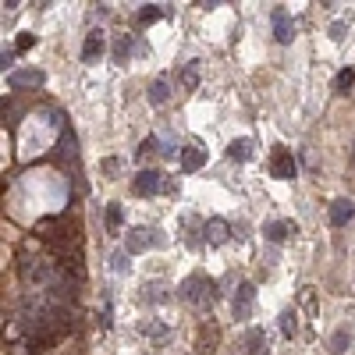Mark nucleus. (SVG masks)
<instances>
[{
	"label": "nucleus",
	"mask_w": 355,
	"mask_h": 355,
	"mask_svg": "<svg viewBox=\"0 0 355 355\" xmlns=\"http://www.w3.org/2000/svg\"><path fill=\"white\" fill-rule=\"evenodd\" d=\"M227 157L239 160V164H245V160L252 157V139H231V142H227Z\"/></svg>",
	"instance_id": "obj_13"
},
{
	"label": "nucleus",
	"mask_w": 355,
	"mask_h": 355,
	"mask_svg": "<svg viewBox=\"0 0 355 355\" xmlns=\"http://www.w3.org/2000/svg\"><path fill=\"white\" fill-rule=\"evenodd\" d=\"M142 334H146V338H157V341L171 338V331L164 327V323H153V320H150V323H142Z\"/></svg>",
	"instance_id": "obj_25"
},
{
	"label": "nucleus",
	"mask_w": 355,
	"mask_h": 355,
	"mask_svg": "<svg viewBox=\"0 0 355 355\" xmlns=\"http://www.w3.org/2000/svg\"><path fill=\"white\" fill-rule=\"evenodd\" d=\"M178 82H182V89H189V93H192V89L199 85V61H189L182 68V75H178Z\"/></svg>",
	"instance_id": "obj_18"
},
{
	"label": "nucleus",
	"mask_w": 355,
	"mask_h": 355,
	"mask_svg": "<svg viewBox=\"0 0 355 355\" xmlns=\"http://www.w3.org/2000/svg\"><path fill=\"white\" fill-rule=\"evenodd\" d=\"M348 345H352V327L345 323V327H338V331H334V338H331V352H334V355H345V352H348Z\"/></svg>",
	"instance_id": "obj_17"
},
{
	"label": "nucleus",
	"mask_w": 355,
	"mask_h": 355,
	"mask_svg": "<svg viewBox=\"0 0 355 355\" xmlns=\"http://www.w3.org/2000/svg\"><path fill=\"white\" fill-rule=\"evenodd\" d=\"M33 43H36V36H33V33H21V36H18V43H15V53H25Z\"/></svg>",
	"instance_id": "obj_27"
},
{
	"label": "nucleus",
	"mask_w": 355,
	"mask_h": 355,
	"mask_svg": "<svg viewBox=\"0 0 355 355\" xmlns=\"http://www.w3.org/2000/svg\"><path fill=\"white\" fill-rule=\"evenodd\" d=\"M0 64H4V71H15V50L4 46V53H0Z\"/></svg>",
	"instance_id": "obj_28"
},
{
	"label": "nucleus",
	"mask_w": 355,
	"mask_h": 355,
	"mask_svg": "<svg viewBox=\"0 0 355 355\" xmlns=\"http://www.w3.org/2000/svg\"><path fill=\"white\" fill-rule=\"evenodd\" d=\"M157 150H160V139H157V135L142 139V142H139V150H135V160H139V164H146V160H150ZM160 153H164V150H160Z\"/></svg>",
	"instance_id": "obj_19"
},
{
	"label": "nucleus",
	"mask_w": 355,
	"mask_h": 355,
	"mask_svg": "<svg viewBox=\"0 0 355 355\" xmlns=\"http://www.w3.org/2000/svg\"><path fill=\"white\" fill-rule=\"evenodd\" d=\"M125 249L128 252H142V249H150V231L146 227H135L128 239H125Z\"/></svg>",
	"instance_id": "obj_14"
},
{
	"label": "nucleus",
	"mask_w": 355,
	"mask_h": 355,
	"mask_svg": "<svg viewBox=\"0 0 355 355\" xmlns=\"http://www.w3.org/2000/svg\"><path fill=\"white\" fill-rule=\"evenodd\" d=\"M128 256H132L128 249H114L110 252V274H125L128 270Z\"/></svg>",
	"instance_id": "obj_21"
},
{
	"label": "nucleus",
	"mask_w": 355,
	"mask_h": 355,
	"mask_svg": "<svg viewBox=\"0 0 355 355\" xmlns=\"http://www.w3.org/2000/svg\"><path fill=\"white\" fill-rule=\"evenodd\" d=\"M281 334H284V338L299 334V313H295V309H284V313H281Z\"/></svg>",
	"instance_id": "obj_20"
},
{
	"label": "nucleus",
	"mask_w": 355,
	"mask_h": 355,
	"mask_svg": "<svg viewBox=\"0 0 355 355\" xmlns=\"http://www.w3.org/2000/svg\"><path fill=\"white\" fill-rule=\"evenodd\" d=\"M103 50H107V40H103L100 28H93V33L85 36V43H82V61L85 64H96L100 57H103Z\"/></svg>",
	"instance_id": "obj_7"
},
{
	"label": "nucleus",
	"mask_w": 355,
	"mask_h": 355,
	"mask_svg": "<svg viewBox=\"0 0 355 355\" xmlns=\"http://www.w3.org/2000/svg\"><path fill=\"white\" fill-rule=\"evenodd\" d=\"M164 18V11L157 8V4H146L142 11H139V25H153V21H160Z\"/></svg>",
	"instance_id": "obj_24"
},
{
	"label": "nucleus",
	"mask_w": 355,
	"mask_h": 355,
	"mask_svg": "<svg viewBox=\"0 0 355 355\" xmlns=\"http://www.w3.org/2000/svg\"><path fill=\"white\" fill-rule=\"evenodd\" d=\"M274 40H277L281 46H288V43L295 40V21H291V15H288L284 8L274 11Z\"/></svg>",
	"instance_id": "obj_8"
},
{
	"label": "nucleus",
	"mask_w": 355,
	"mask_h": 355,
	"mask_svg": "<svg viewBox=\"0 0 355 355\" xmlns=\"http://www.w3.org/2000/svg\"><path fill=\"white\" fill-rule=\"evenodd\" d=\"M352 82H355V71H352V68L338 71V75H334V93H348V89H352Z\"/></svg>",
	"instance_id": "obj_23"
},
{
	"label": "nucleus",
	"mask_w": 355,
	"mask_h": 355,
	"mask_svg": "<svg viewBox=\"0 0 355 355\" xmlns=\"http://www.w3.org/2000/svg\"><path fill=\"white\" fill-rule=\"evenodd\" d=\"M214 345H217V327H214L210 334H206V327H199V352L210 355V352H214Z\"/></svg>",
	"instance_id": "obj_26"
},
{
	"label": "nucleus",
	"mask_w": 355,
	"mask_h": 355,
	"mask_svg": "<svg viewBox=\"0 0 355 355\" xmlns=\"http://www.w3.org/2000/svg\"><path fill=\"white\" fill-rule=\"evenodd\" d=\"M125 224V210H121V202H107V231L117 234Z\"/></svg>",
	"instance_id": "obj_15"
},
{
	"label": "nucleus",
	"mask_w": 355,
	"mask_h": 355,
	"mask_svg": "<svg viewBox=\"0 0 355 355\" xmlns=\"http://www.w3.org/2000/svg\"><path fill=\"white\" fill-rule=\"evenodd\" d=\"M331 40H338V43L345 40V25H341V21H334V25H331Z\"/></svg>",
	"instance_id": "obj_30"
},
{
	"label": "nucleus",
	"mask_w": 355,
	"mask_h": 355,
	"mask_svg": "<svg viewBox=\"0 0 355 355\" xmlns=\"http://www.w3.org/2000/svg\"><path fill=\"white\" fill-rule=\"evenodd\" d=\"M270 174H274V178H281V182H291V178L299 174V167H295V157H291V150L277 146V150L270 153Z\"/></svg>",
	"instance_id": "obj_4"
},
{
	"label": "nucleus",
	"mask_w": 355,
	"mask_h": 355,
	"mask_svg": "<svg viewBox=\"0 0 355 355\" xmlns=\"http://www.w3.org/2000/svg\"><path fill=\"white\" fill-rule=\"evenodd\" d=\"M291 234H299V224H295V220H266V224H263V239L274 242V245L288 242Z\"/></svg>",
	"instance_id": "obj_5"
},
{
	"label": "nucleus",
	"mask_w": 355,
	"mask_h": 355,
	"mask_svg": "<svg viewBox=\"0 0 355 355\" xmlns=\"http://www.w3.org/2000/svg\"><path fill=\"white\" fill-rule=\"evenodd\" d=\"M128 57H132V36H121V40L114 43V61H117V64H125Z\"/></svg>",
	"instance_id": "obj_22"
},
{
	"label": "nucleus",
	"mask_w": 355,
	"mask_h": 355,
	"mask_svg": "<svg viewBox=\"0 0 355 355\" xmlns=\"http://www.w3.org/2000/svg\"><path fill=\"white\" fill-rule=\"evenodd\" d=\"M100 167H103V174L110 178V174H117V167H121V160H117V157H107V160H103Z\"/></svg>",
	"instance_id": "obj_29"
},
{
	"label": "nucleus",
	"mask_w": 355,
	"mask_h": 355,
	"mask_svg": "<svg viewBox=\"0 0 355 355\" xmlns=\"http://www.w3.org/2000/svg\"><path fill=\"white\" fill-rule=\"evenodd\" d=\"M160 189H164V174L157 167H142L135 174V182H132V192L135 196H157Z\"/></svg>",
	"instance_id": "obj_2"
},
{
	"label": "nucleus",
	"mask_w": 355,
	"mask_h": 355,
	"mask_svg": "<svg viewBox=\"0 0 355 355\" xmlns=\"http://www.w3.org/2000/svg\"><path fill=\"white\" fill-rule=\"evenodd\" d=\"M352 217H355V202H352V199H345V196H338V199L331 202V210H327L331 227H345Z\"/></svg>",
	"instance_id": "obj_6"
},
{
	"label": "nucleus",
	"mask_w": 355,
	"mask_h": 355,
	"mask_svg": "<svg viewBox=\"0 0 355 355\" xmlns=\"http://www.w3.org/2000/svg\"><path fill=\"white\" fill-rule=\"evenodd\" d=\"M252 302H256V284H252V281H242L239 291H234V299H231V313H234V320H249Z\"/></svg>",
	"instance_id": "obj_3"
},
{
	"label": "nucleus",
	"mask_w": 355,
	"mask_h": 355,
	"mask_svg": "<svg viewBox=\"0 0 355 355\" xmlns=\"http://www.w3.org/2000/svg\"><path fill=\"white\" fill-rule=\"evenodd\" d=\"M171 100V85H167V78H157L153 85H150V103L153 107H164Z\"/></svg>",
	"instance_id": "obj_16"
},
{
	"label": "nucleus",
	"mask_w": 355,
	"mask_h": 355,
	"mask_svg": "<svg viewBox=\"0 0 355 355\" xmlns=\"http://www.w3.org/2000/svg\"><path fill=\"white\" fill-rule=\"evenodd\" d=\"M178 299L196 306V309H210L217 302V284L206 274H192V277L182 281V288H178Z\"/></svg>",
	"instance_id": "obj_1"
},
{
	"label": "nucleus",
	"mask_w": 355,
	"mask_h": 355,
	"mask_svg": "<svg viewBox=\"0 0 355 355\" xmlns=\"http://www.w3.org/2000/svg\"><path fill=\"white\" fill-rule=\"evenodd\" d=\"M202 234H206V242H210V245H224L227 234H231V227H227L224 217H210V220L202 224Z\"/></svg>",
	"instance_id": "obj_10"
},
{
	"label": "nucleus",
	"mask_w": 355,
	"mask_h": 355,
	"mask_svg": "<svg viewBox=\"0 0 355 355\" xmlns=\"http://www.w3.org/2000/svg\"><path fill=\"white\" fill-rule=\"evenodd\" d=\"M245 352H249V355H266V352H270V348H266L263 327H249V331H245Z\"/></svg>",
	"instance_id": "obj_12"
},
{
	"label": "nucleus",
	"mask_w": 355,
	"mask_h": 355,
	"mask_svg": "<svg viewBox=\"0 0 355 355\" xmlns=\"http://www.w3.org/2000/svg\"><path fill=\"white\" fill-rule=\"evenodd\" d=\"M178 160H182V171H189V174H192V171H199V167L206 164V150H199V146H185Z\"/></svg>",
	"instance_id": "obj_11"
},
{
	"label": "nucleus",
	"mask_w": 355,
	"mask_h": 355,
	"mask_svg": "<svg viewBox=\"0 0 355 355\" xmlns=\"http://www.w3.org/2000/svg\"><path fill=\"white\" fill-rule=\"evenodd\" d=\"M43 82H46V75H43L40 68H21V71H11V75H8V85H11V89H25V85L36 89V85H43Z\"/></svg>",
	"instance_id": "obj_9"
}]
</instances>
